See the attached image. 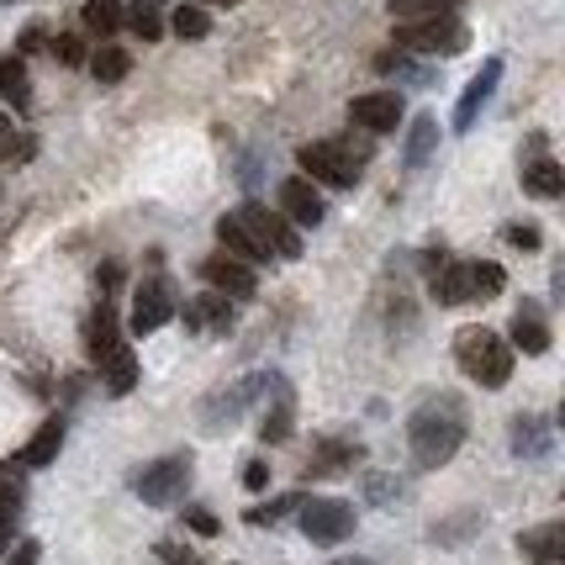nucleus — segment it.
<instances>
[{"mask_svg":"<svg viewBox=\"0 0 565 565\" xmlns=\"http://www.w3.org/2000/svg\"><path fill=\"white\" fill-rule=\"evenodd\" d=\"M434 148H439V117L423 111V117H413V132H407V153H402L407 170H423L434 159Z\"/></svg>","mask_w":565,"mask_h":565,"instance_id":"obj_24","label":"nucleus"},{"mask_svg":"<svg viewBox=\"0 0 565 565\" xmlns=\"http://www.w3.org/2000/svg\"><path fill=\"white\" fill-rule=\"evenodd\" d=\"M455 360H460V370H466L476 386H508V375H513L508 339L492 333V328H476V322L455 333Z\"/></svg>","mask_w":565,"mask_h":565,"instance_id":"obj_2","label":"nucleus"},{"mask_svg":"<svg viewBox=\"0 0 565 565\" xmlns=\"http://www.w3.org/2000/svg\"><path fill=\"white\" fill-rule=\"evenodd\" d=\"M185 523L196 529L201 540H212V534H217V529H222V523H217V513H206V508H185Z\"/></svg>","mask_w":565,"mask_h":565,"instance_id":"obj_37","label":"nucleus"},{"mask_svg":"<svg viewBox=\"0 0 565 565\" xmlns=\"http://www.w3.org/2000/svg\"><path fill=\"white\" fill-rule=\"evenodd\" d=\"M79 17H85V26H90V32H96V38H111V32H117V26H122V0H85V11H79Z\"/></svg>","mask_w":565,"mask_h":565,"instance_id":"obj_26","label":"nucleus"},{"mask_svg":"<svg viewBox=\"0 0 565 565\" xmlns=\"http://www.w3.org/2000/svg\"><path fill=\"white\" fill-rule=\"evenodd\" d=\"M122 22L132 26L143 43H159V38H164V17H159V6H153V0H132V11H127Z\"/></svg>","mask_w":565,"mask_h":565,"instance_id":"obj_28","label":"nucleus"},{"mask_svg":"<svg viewBox=\"0 0 565 565\" xmlns=\"http://www.w3.org/2000/svg\"><path fill=\"white\" fill-rule=\"evenodd\" d=\"M502 238H508L513 248H540V227H534V222H513Z\"/></svg>","mask_w":565,"mask_h":565,"instance_id":"obj_36","label":"nucleus"},{"mask_svg":"<svg viewBox=\"0 0 565 565\" xmlns=\"http://www.w3.org/2000/svg\"><path fill=\"white\" fill-rule=\"evenodd\" d=\"M38 555H43V544L38 540H22L11 555H6V565H38Z\"/></svg>","mask_w":565,"mask_h":565,"instance_id":"obj_39","label":"nucleus"},{"mask_svg":"<svg viewBox=\"0 0 565 565\" xmlns=\"http://www.w3.org/2000/svg\"><path fill=\"white\" fill-rule=\"evenodd\" d=\"M259 386H265V375H248V381H238V386H227V392H217L212 402H201V423L212 428V434H222V428H233V423L244 418V407L259 396Z\"/></svg>","mask_w":565,"mask_h":565,"instance_id":"obj_10","label":"nucleus"},{"mask_svg":"<svg viewBox=\"0 0 565 565\" xmlns=\"http://www.w3.org/2000/svg\"><path fill=\"white\" fill-rule=\"evenodd\" d=\"M460 0H392V17L396 22H418V17H444L455 11Z\"/></svg>","mask_w":565,"mask_h":565,"instance_id":"obj_32","label":"nucleus"},{"mask_svg":"<svg viewBox=\"0 0 565 565\" xmlns=\"http://www.w3.org/2000/svg\"><path fill=\"white\" fill-rule=\"evenodd\" d=\"M470 26L444 11V17H418V22L396 26V49L402 53H423V58H449V53H466Z\"/></svg>","mask_w":565,"mask_h":565,"instance_id":"obj_4","label":"nucleus"},{"mask_svg":"<svg viewBox=\"0 0 565 565\" xmlns=\"http://www.w3.org/2000/svg\"><path fill=\"white\" fill-rule=\"evenodd\" d=\"M32 49H43V26H26L22 32V53H32Z\"/></svg>","mask_w":565,"mask_h":565,"instance_id":"obj_41","label":"nucleus"},{"mask_svg":"<svg viewBox=\"0 0 565 565\" xmlns=\"http://www.w3.org/2000/svg\"><path fill=\"white\" fill-rule=\"evenodd\" d=\"M296 164L307 180H318V185H333V191H349L360 170L370 164V143H333V138H322V143H301L296 148Z\"/></svg>","mask_w":565,"mask_h":565,"instance_id":"obj_3","label":"nucleus"},{"mask_svg":"<svg viewBox=\"0 0 565 565\" xmlns=\"http://www.w3.org/2000/svg\"><path fill=\"white\" fill-rule=\"evenodd\" d=\"M201 275H206V286L222 291L227 301H248V296L259 291L254 270H248L244 259H233V254H212V259H201Z\"/></svg>","mask_w":565,"mask_h":565,"instance_id":"obj_12","label":"nucleus"},{"mask_svg":"<svg viewBox=\"0 0 565 565\" xmlns=\"http://www.w3.org/2000/svg\"><path fill=\"white\" fill-rule=\"evenodd\" d=\"M90 365L100 370V381H106V392L111 396H127L132 386H138V354L127 349V339L96 349V354H90Z\"/></svg>","mask_w":565,"mask_h":565,"instance_id":"obj_13","label":"nucleus"},{"mask_svg":"<svg viewBox=\"0 0 565 565\" xmlns=\"http://www.w3.org/2000/svg\"><path fill=\"white\" fill-rule=\"evenodd\" d=\"M407 444H413L418 470L449 466L460 455V444H466V407L455 396H428L418 413L407 418Z\"/></svg>","mask_w":565,"mask_h":565,"instance_id":"obj_1","label":"nucleus"},{"mask_svg":"<svg viewBox=\"0 0 565 565\" xmlns=\"http://www.w3.org/2000/svg\"><path fill=\"white\" fill-rule=\"evenodd\" d=\"M550 444H555L550 418H540V413H518V418H513V455H523V460H540V455H550Z\"/></svg>","mask_w":565,"mask_h":565,"instance_id":"obj_20","label":"nucleus"},{"mask_svg":"<svg viewBox=\"0 0 565 565\" xmlns=\"http://www.w3.org/2000/svg\"><path fill=\"white\" fill-rule=\"evenodd\" d=\"M550 344H555V333H550V322H544V307L540 301H523L518 307L513 328H508V349H523V354H550Z\"/></svg>","mask_w":565,"mask_h":565,"instance_id":"obj_14","label":"nucleus"},{"mask_svg":"<svg viewBox=\"0 0 565 565\" xmlns=\"http://www.w3.org/2000/svg\"><path fill=\"white\" fill-rule=\"evenodd\" d=\"M502 286H508L502 265H492V259H470V296H476V301H487V296H502Z\"/></svg>","mask_w":565,"mask_h":565,"instance_id":"obj_30","label":"nucleus"},{"mask_svg":"<svg viewBox=\"0 0 565 565\" xmlns=\"http://www.w3.org/2000/svg\"><path fill=\"white\" fill-rule=\"evenodd\" d=\"M17 513H22V487L0 476V550H6L11 529H17Z\"/></svg>","mask_w":565,"mask_h":565,"instance_id":"obj_31","label":"nucleus"},{"mask_svg":"<svg viewBox=\"0 0 565 565\" xmlns=\"http://www.w3.org/2000/svg\"><path fill=\"white\" fill-rule=\"evenodd\" d=\"M17 159H32V138H17V122L0 111V164H17Z\"/></svg>","mask_w":565,"mask_h":565,"instance_id":"obj_34","label":"nucleus"},{"mask_svg":"<svg viewBox=\"0 0 565 565\" xmlns=\"http://www.w3.org/2000/svg\"><path fill=\"white\" fill-rule=\"evenodd\" d=\"M85 64H90V74H96L100 85H122V79H127V70H132V53H127V49H117V43H106V49H100V53H90Z\"/></svg>","mask_w":565,"mask_h":565,"instance_id":"obj_25","label":"nucleus"},{"mask_svg":"<svg viewBox=\"0 0 565 565\" xmlns=\"http://www.w3.org/2000/svg\"><path fill=\"white\" fill-rule=\"evenodd\" d=\"M132 492L143 497L148 508H174L191 492V455H164L132 476Z\"/></svg>","mask_w":565,"mask_h":565,"instance_id":"obj_5","label":"nucleus"},{"mask_svg":"<svg viewBox=\"0 0 565 565\" xmlns=\"http://www.w3.org/2000/svg\"><path fill=\"white\" fill-rule=\"evenodd\" d=\"M523 191L540 196V201H555L565 191V170L550 159V153H534V159L523 164Z\"/></svg>","mask_w":565,"mask_h":565,"instance_id":"obj_21","label":"nucleus"},{"mask_svg":"<svg viewBox=\"0 0 565 565\" xmlns=\"http://www.w3.org/2000/svg\"><path fill=\"white\" fill-rule=\"evenodd\" d=\"M180 312V296H174L170 286V275H148L143 286L132 291V333H159L164 322Z\"/></svg>","mask_w":565,"mask_h":565,"instance_id":"obj_8","label":"nucleus"},{"mask_svg":"<svg viewBox=\"0 0 565 565\" xmlns=\"http://www.w3.org/2000/svg\"><path fill=\"white\" fill-rule=\"evenodd\" d=\"M518 555L529 565H561L565 561V523H540L518 534Z\"/></svg>","mask_w":565,"mask_h":565,"instance_id":"obj_16","label":"nucleus"},{"mask_svg":"<svg viewBox=\"0 0 565 565\" xmlns=\"http://www.w3.org/2000/svg\"><path fill=\"white\" fill-rule=\"evenodd\" d=\"M244 487H248V492H265V487H270V466H265V460H248V466H244Z\"/></svg>","mask_w":565,"mask_h":565,"instance_id":"obj_38","label":"nucleus"},{"mask_svg":"<svg viewBox=\"0 0 565 565\" xmlns=\"http://www.w3.org/2000/svg\"><path fill=\"white\" fill-rule=\"evenodd\" d=\"M217 244H222V254H233V259H244V265H259V259H270L265 248L254 244V233H248V227L233 217V212L217 222Z\"/></svg>","mask_w":565,"mask_h":565,"instance_id":"obj_23","label":"nucleus"},{"mask_svg":"<svg viewBox=\"0 0 565 565\" xmlns=\"http://www.w3.org/2000/svg\"><path fill=\"white\" fill-rule=\"evenodd\" d=\"M170 32H174V38H185V43H201V38L212 32V17H206L201 6H174Z\"/></svg>","mask_w":565,"mask_h":565,"instance_id":"obj_29","label":"nucleus"},{"mask_svg":"<svg viewBox=\"0 0 565 565\" xmlns=\"http://www.w3.org/2000/svg\"><path fill=\"white\" fill-rule=\"evenodd\" d=\"M291 423H296V396H291V386L275 375V407L265 413V423H259V439H265V444H286V439H291Z\"/></svg>","mask_w":565,"mask_h":565,"instance_id":"obj_22","label":"nucleus"},{"mask_svg":"<svg viewBox=\"0 0 565 565\" xmlns=\"http://www.w3.org/2000/svg\"><path fill=\"white\" fill-rule=\"evenodd\" d=\"M301 534L312 544H344L354 534V508H349L344 497H301Z\"/></svg>","mask_w":565,"mask_h":565,"instance_id":"obj_6","label":"nucleus"},{"mask_svg":"<svg viewBox=\"0 0 565 565\" xmlns=\"http://www.w3.org/2000/svg\"><path fill=\"white\" fill-rule=\"evenodd\" d=\"M365 487L375 502H392V497H402V487H392V481H381V476H365Z\"/></svg>","mask_w":565,"mask_h":565,"instance_id":"obj_40","label":"nucleus"},{"mask_svg":"<svg viewBox=\"0 0 565 565\" xmlns=\"http://www.w3.org/2000/svg\"><path fill=\"white\" fill-rule=\"evenodd\" d=\"M233 217L254 233V244L265 248L270 259H296V254H301V227H291V222L280 217V212H270V206L248 201V206H238Z\"/></svg>","mask_w":565,"mask_h":565,"instance_id":"obj_7","label":"nucleus"},{"mask_svg":"<svg viewBox=\"0 0 565 565\" xmlns=\"http://www.w3.org/2000/svg\"><path fill=\"white\" fill-rule=\"evenodd\" d=\"M0 6H17V0H0Z\"/></svg>","mask_w":565,"mask_h":565,"instance_id":"obj_43","label":"nucleus"},{"mask_svg":"<svg viewBox=\"0 0 565 565\" xmlns=\"http://www.w3.org/2000/svg\"><path fill=\"white\" fill-rule=\"evenodd\" d=\"M402 111H407L402 90H370V96H354V100H349V122L365 127V132H396Z\"/></svg>","mask_w":565,"mask_h":565,"instance_id":"obj_9","label":"nucleus"},{"mask_svg":"<svg viewBox=\"0 0 565 565\" xmlns=\"http://www.w3.org/2000/svg\"><path fill=\"white\" fill-rule=\"evenodd\" d=\"M185 328L191 333H227L233 328V301L222 291H206L196 301H185Z\"/></svg>","mask_w":565,"mask_h":565,"instance_id":"obj_17","label":"nucleus"},{"mask_svg":"<svg viewBox=\"0 0 565 565\" xmlns=\"http://www.w3.org/2000/svg\"><path fill=\"white\" fill-rule=\"evenodd\" d=\"M497 79H502V58H487L481 64V74L466 85V96H460V106H455V132H470L476 127V117H481V106L492 100Z\"/></svg>","mask_w":565,"mask_h":565,"instance_id":"obj_15","label":"nucleus"},{"mask_svg":"<svg viewBox=\"0 0 565 565\" xmlns=\"http://www.w3.org/2000/svg\"><path fill=\"white\" fill-rule=\"evenodd\" d=\"M53 58L70 64V70H79V64H85V43H79L74 32H64V38H53Z\"/></svg>","mask_w":565,"mask_h":565,"instance_id":"obj_35","label":"nucleus"},{"mask_svg":"<svg viewBox=\"0 0 565 565\" xmlns=\"http://www.w3.org/2000/svg\"><path fill=\"white\" fill-rule=\"evenodd\" d=\"M58 449H64V423L58 418H49L32 439L17 449V466H26V470H43V466H53L58 460Z\"/></svg>","mask_w":565,"mask_h":565,"instance_id":"obj_19","label":"nucleus"},{"mask_svg":"<svg viewBox=\"0 0 565 565\" xmlns=\"http://www.w3.org/2000/svg\"><path fill=\"white\" fill-rule=\"evenodd\" d=\"M153 6H164V0H153Z\"/></svg>","mask_w":565,"mask_h":565,"instance_id":"obj_45","label":"nucleus"},{"mask_svg":"<svg viewBox=\"0 0 565 565\" xmlns=\"http://www.w3.org/2000/svg\"><path fill=\"white\" fill-rule=\"evenodd\" d=\"M0 100H11V106H26V100H32L22 58H0Z\"/></svg>","mask_w":565,"mask_h":565,"instance_id":"obj_27","label":"nucleus"},{"mask_svg":"<svg viewBox=\"0 0 565 565\" xmlns=\"http://www.w3.org/2000/svg\"><path fill=\"white\" fill-rule=\"evenodd\" d=\"M365 460V444L354 439H322L318 449H312V460H307V476H339V470L360 466Z\"/></svg>","mask_w":565,"mask_h":565,"instance_id":"obj_18","label":"nucleus"},{"mask_svg":"<svg viewBox=\"0 0 565 565\" xmlns=\"http://www.w3.org/2000/svg\"><path fill=\"white\" fill-rule=\"evenodd\" d=\"M217 6H233V0H217Z\"/></svg>","mask_w":565,"mask_h":565,"instance_id":"obj_44","label":"nucleus"},{"mask_svg":"<svg viewBox=\"0 0 565 565\" xmlns=\"http://www.w3.org/2000/svg\"><path fill=\"white\" fill-rule=\"evenodd\" d=\"M296 508H301V492H286V497H275V502H265V508H248V523L254 529H270V523H280Z\"/></svg>","mask_w":565,"mask_h":565,"instance_id":"obj_33","label":"nucleus"},{"mask_svg":"<svg viewBox=\"0 0 565 565\" xmlns=\"http://www.w3.org/2000/svg\"><path fill=\"white\" fill-rule=\"evenodd\" d=\"M280 217L291 222V227H318L328 217V206H322L318 185L307 180V174H291V180H280Z\"/></svg>","mask_w":565,"mask_h":565,"instance_id":"obj_11","label":"nucleus"},{"mask_svg":"<svg viewBox=\"0 0 565 565\" xmlns=\"http://www.w3.org/2000/svg\"><path fill=\"white\" fill-rule=\"evenodd\" d=\"M333 565H375V561H360V555H344V561H333Z\"/></svg>","mask_w":565,"mask_h":565,"instance_id":"obj_42","label":"nucleus"}]
</instances>
